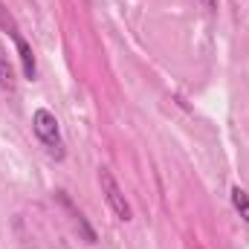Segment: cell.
Segmentation results:
<instances>
[{"label":"cell","mask_w":249,"mask_h":249,"mask_svg":"<svg viewBox=\"0 0 249 249\" xmlns=\"http://www.w3.org/2000/svg\"><path fill=\"white\" fill-rule=\"evenodd\" d=\"M32 130H35V136L41 139V145H44L55 160H64V139H61V130H58L55 113H50L47 107H38V110L32 113Z\"/></svg>","instance_id":"1"},{"label":"cell","mask_w":249,"mask_h":249,"mask_svg":"<svg viewBox=\"0 0 249 249\" xmlns=\"http://www.w3.org/2000/svg\"><path fill=\"white\" fill-rule=\"evenodd\" d=\"M99 186H102V194H105L110 212H113L119 220H130V206H127V200H124V194H122V188H119V183H116V177H113L107 168L99 171Z\"/></svg>","instance_id":"2"},{"label":"cell","mask_w":249,"mask_h":249,"mask_svg":"<svg viewBox=\"0 0 249 249\" xmlns=\"http://www.w3.org/2000/svg\"><path fill=\"white\" fill-rule=\"evenodd\" d=\"M0 87L3 90H15V67H12L9 50H6L3 41H0Z\"/></svg>","instance_id":"3"},{"label":"cell","mask_w":249,"mask_h":249,"mask_svg":"<svg viewBox=\"0 0 249 249\" xmlns=\"http://www.w3.org/2000/svg\"><path fill=\"white\" fill-rule=\"evenodd\" d=\"M232 206L238 209V214H241V217L249 223V194H247L241 186L232 188Z\"/></svg>","instance_id":"4"},{"label":"cell","mask_w":249,"mask_h":249,"mask_svg":"<svg viewBox=\"0 0 249 249\" xmlns=\"http://www.w3.org/2000/svg\"><path fill=\"white\" fill-rule=\"evenodd\" d=\"M0 26H3V29H6V32H9V35H12V41H15V38H20V35H23V32H20V26H18V23H15V18H12V15H9V9H6V6H3V3H0Z\"/></svg>","instance_id":"5"},{"label":"cell","mask_w":249,"mask_h":249,"mask_svg":"<svg viewBox=\"0 0 249 249\" xmlns=\"http://www.w3.org/2000/svg\"><path fill=\"white\" fill-rule=\"evenodd\" d=\"M203 6L206 9H217V0H203Z\"/></svg>","instance_id":"6"}]
</instances>
